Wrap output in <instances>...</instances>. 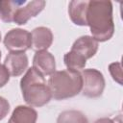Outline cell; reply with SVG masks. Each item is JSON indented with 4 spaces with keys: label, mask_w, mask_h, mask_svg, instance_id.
<instances>
[{
    "label": "cell",
    "mask_w": 123,
    "mask_h": 123,
    "mask_svg": "<svg viewBox=\"0 0 123 123\" xmlns=\"http://www.w3.org/2000/svg\"><path fill=\"white\" fill-rule=\"evenodd\" d=\"M94 123H122L121 120V114H119L116 118H109V117H103L100 119H97Z\"/></svg>",
    "instance_id": "cell-19"
},
{
    "label": "cell",
    "mask_w": 123,
    "mask_h": 123,
    "mask_svg": "<svg viewBox=\"0 0 123 123\" xmlns=\"http://www.w3.org/2000/svg\"><path fill=\"white\" fill-rule=\"evenodd\" d=\"M109 71L112 77V79L117 82L119 85H122V66L118 62H112L109 65Z\"/></svg>",
    "instance_id": "cell-16"
},
{
    "label": "cell",
    "mask_w": 123,
    "mask_h": 123,
    "mask_svg": "<svg viewBox=\"0 0 123 123\" xmlns=\"http://www.w3.org/2000/svg\"><path fill=\"white\" fill-rule=\"evenodd\" d=\"M33 67L43 76H51L56 71L55 58L47 50L37 51L33 58Z\"/></svg>",
    "instance_id": "cell-8"
},
{
    "label": "cell",
    "mask_w": 123,
    "mask_h": 123,
    "mask_svg": "<svg viewBox=\"0 0 123 123\" xmlns=\"http://www.w3.org/2000/svg\"><path fill=\"white\" fill-rule=\"evenodd\" d=\"M0 40H1V33H0Z\"/></svg>",
    "instance_id": "cell-21"
},
{
    "label": "cell",
    "mask_w": 123,
    "mask_h": 123,
    "mask_svg": "<svg viewBox=\"0 0 123 123\" xmlns=\"http://www.w3.org/2000/svg\"><path fill=\"white\" fill-rule=\"evenodd\" d=\"M45 5L46 2L43 0H35L24 4L14 12L12 22L17 25H25L29 19L37 16L39 12H41Z\"/></svg>",
    "instance_id": "cell-6"
},
{
    "label": "cell",
    "mask_w": 123,
    "mask_h": 123,
    "mask_svg": "<svg viewBox=\"0 0 123 123\" xmlns=\"http://www.w3.org/2000/svg\"><path fill=\"white\" fill-rule=\"evenodd\" d=\"M20 89L24 101L31 107H42L52 98L44 76L34 67L28 68L21 78Z\"/></svg>",
    "instance_id": "cell-2"
},
{
    "label": "cell",
    "mask_w": 123,
    "mask_h": 123,
    "mask_svg": "<svg viewBox=\"0 0 123 123\" xmlns=\"http://www.w3.org/2000/svg\"><path fill=\"white\" fill-rule=\"evenodd\" d=\"M57 123H88V120L81 111L67 110L59 114Z\"/></svg>",
    "instance_id": "cell-14"
},
{
    "label": "cell",
    "mask_w": 123,
    "mask_h": 123,
    "mask_svg": "<svg viewBox=\"0 0 123 123\" xmlns=\"http://www.w3.org/2000/svg\"><path fill=\"white\" fill-rule=\"evenodd\" d=\"M37 119V112L34 108L19 105L12 111L8 123H36Z\"/></svg>",
    "instance_id": "cell-12"
},
{
    "label": "cell",
    "mask_w": 123,
    "mask_h": 123,
    "mask_svg": "<svg viewBox=\"0 0 123 123\" xmlns=\"http://www.w3.org/2000/svg\"><path fill=\"white\" fill-rule=\"evenodd\" d=\"M88 1L73 0L68 5V14L71 21L78 26L86 25V11Z\"/></svg>",
    "instance_id": "cell-11"
},
{
    "label": "cell",
    "mask_w": 123,
    "mask_h": 123,
    "mask_svg": "<svg viewBox=\"0 0 123 123\" xmlns=\"http://www.w3.org/2000/svg\"><path fill=\"white\" fill-rule=\"evenodd\" d=\"M63 62L67 69L69 70H74V71H80L85 68L86 64V61L77 55L73 51H69L64 54L63 56Z\"/></svg>",
    "instance_id": "cell-15"
},
{
    "label": "cell",
    "mask_w": 123,
    "mask_h": 123,
    "mask_svg": "<svg viewBox=\"0 0 123 123\" xmlns=\"http://www.w3.org/2000/svg\"><path fill=\"white\" fill-rule=\"evenodd\" d=\"M71 51L86 61L97 53L98 42L91 36H82L74 41L71 46Z\"/></svg>",
    "instance_id": "cell-9"
},
{
    "label": "cell",
    "mask_w": 123,
    "mask_h": 123,
    "mask_svg": "<svg viewBox=\"0 0 123 123\" xmlns=\"http://www.w3.org/2000/svg\"><path fill=\"white\" fill-rule=\"evenodd\" d=\"M86 25L89 26L91 37L97 42H104L111 39L114 33L112 3L104 0L88 1Z\"/></svg>",
    "instance_id": "cell-1"
},
{
    "label": "cell",
    "mask_w": 123,
    "mask_h": 123,
    "mask_svg": "<svg viewBox=\"0 0 123 123\" xmlns=\"http://www.w3.org/2000/svg\"><path fill=\"white\" fill-rule=\"evenodd\" d=\"M10 73L4 64L0 63V87H3L10 81Z\"/></svg>",
    "instance_id": "cell-18"
},
{
    "label": "cell",
    "mask_w": 123,
    "mask_h": 123,
    "mask_svg": "<svg viewBox=\"0 0 123 123\" xmlns=\"http://www.w3.org/2000/svg\"><path fill=\"white\" fill-rule=\"evenodd\" d=\"M26 3L25 0H0V18L7 23L12 22L16 10Z\"/></svg>",
    "instance_id": "cell-13"
},
{
    "label": "cell",
    "mask_w": 123,
    "mask_h": 123,
    "mask_svg": "<svg viewBox=\"0 0 123 123\" xmlns=\"http://www.w3.org/2000/svg\"><path fill=\"white\" fill-rule=\"evenodd\" d=\"M81 75L83 78V86L81 90L83 95L89 98L101 96L106 85L102 72L95 68H87L84 69Z\"/></svg>",
    "instance_id": "cell-4"
},
{
    "label": "cell",
    "mask_w": 123,
    "mask_h": 123,
    "mask_svg": "<svg viewBox=\"0 0 123 123\" xmlns=\"http://www.w3.org/2000/svg\"><path fill=\"white\" fill-rule=\"evenodd\" d=\"M29 61L25 52H10L4 61V65L12 77H18L28 68Z\"/></svg>",
    "instance_id": "cell-7"
},
{
    "label": "cell",
    "mask_w": 123,
    "mask_h": 123,
    "mask_svg": "<svg viewBox=\"0 0 123 123\" xmlns=\"http://www.w3.org/2000/svg\"><path fill=\"white\" fill-rule=\"evenodd\" d=\"M47 86L52 98L64 100L78 95L83 86V78L79 71L60 70L55 71L48 79Z\"/></svg>",
    "instance_id": "cell-3"
},
{
    "label": "cell",
    "mask_w": 123,
    "mask_h": 123,
    "mask_svg": "<svg viewBox=\"0 0 123 123\" xmlns=\"http://www.w3.org/2000/svg\"><path fill=\"white\" fill-rule=\"evenodd\" d=\"M9 111H10V103L6 98L0 96V120L4 119Z\"/></svg>",
    "instance_id": "cell-17"
},
{
    "label": "cell",
    "mask_w": 123,
    "mask_h": 123,
    "mask_svg": "<svg viewBox=\"0 0 123 123\" xmlns=\"http://www.w3.org/2000/svg\"><path fill=\"white\" fill-rule=\"evenodd\" d=\"M53 33L52 31L44 26L37 27L31 32V48L37 51L47 50L53 42Z\"/></svg>",
    "instance_id": "cell-10"
},
{
    "label": "cell",
    "mask_w": 123,
    "mask_h": 123,
    "mask_svg": "<svg viewBox=\"0 0 123 123\" xmlns=\"http://www.w3.org/2000/svg\"><path fill=\"white\" fill-rule=\"evenodd\" d=\"M3 43L10 52H25L31 48V33L21 28L12 29L5 35Z\"/></svg>",
    "instance_id": "cell-5"
},
{
    "label": "cell",
    "mask_w": 123,
    "mask_h": 123,
    "mask_svg": "<svg viewBox=\"0 0 123 123\" xmlns=\"http://www.w3.org/2000/svg\"><path fill=\"white\" fill-rule=\"evenodd\" d=\"M0 59H1V51H0Z\"/></svg>",
    "instance_id": "cell-20"
}]
</instances>
